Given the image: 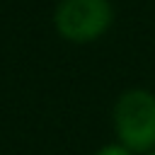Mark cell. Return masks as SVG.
<instances>
[{"label":"cell","mask_w":155,"mask_h":155,"mask_svg":"<svg viewBox=\"0 0 155 155\" xmlns=\"http://www.w3.org/2000/svg\"><path fill=\"white\" fill-rule=\"evenodd\" d=\"M94 155H133V150H128L124 143H109V145H102Z\"/></svg>","instance_id":"3"},{"label":"cell","mask_w":155,"mask_h":155,"mask_svg":"<svg viewBox=\"0 0 155 155\" xmlns=\"http://www.w3.org/2000/svg\"><path fill=\"white\" fill-rule=\"evenodd\" d=\"M114 22L109 0H61L53 12L58 36L70 44H92L107 34Z\"/></svg>","instance_id":"2"},{"label":"cell","mask_w":155,"mask_h":155,"mask_svg":"<svg viewBox=\"0 0 155 155\" xmlns=\"http://www.w3.org/2000/svg\"><path fill=\"white\" fill-rule=\"evenodd\" d=\"M148 155H155V150H150V153H148Z\"/></svg>","instance_id":"4"},{"label":"cell","mask_w":155,"mask_h":155,"mask_svg":"<svg viewBox=\"0 0 155 155\" xmlns=\"http://www.w3.org/2000/svg\"><path fill=\"white\" fill-rule=\"evenodd\" d=\"M114 131L119 143L133 153L155 148V94L148 90H126L114 107Z\"/></svg>","instance_id":"1"}]
</instances>
